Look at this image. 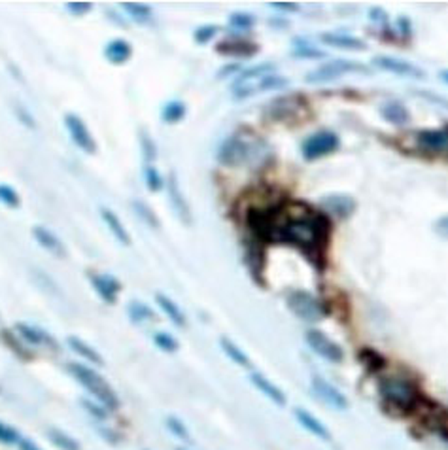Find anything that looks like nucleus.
<instances>
[{"instance_id": "f257e3e1", "label": "nucleus", "mask_w": 448, "mask_h": 450, "mask_svg": "<svg viewBox=\"0 0 448 450\" xmlns=\"http://www.w3.org/2000/svg\"><path fill=\"white\" fill-rule=\"evenodd\" d=\"M263 224H252L263 238L297 246L308 256H322L329 238V221L316 210L290 204L263 216Z\"/></svg>"}, {"instance_id": "f03ea898", "label": "nucleus", "mask_w": 448, "mask_h": 450, "mask_svg": "<svg viewBox=\"0 0 448 450\" xmlns=\"http://www.w3.org/2000/svg\"><path fill=\"white\" fill-rule=\"evenodd\" d=\"M67 369L68 373H70V375H72V377L76 378V380H78V383L82 384V386H84V388L87 390L104 409H106V411H118V394H116L112 386L102 378V375L93 371L91 367L82 366V363H68Z\"/></svg>"}, {"instance_id": "7ed1b4c3", "label": "nucleus", "mask_w": 448, "mask_h": 450, "mask_svg": "<svg viewBox=\"0 0 448 450\" xmlns=\"http://www.w3.org/2000/svg\"><path fill=\"white\" fill-rule=\"evenodd\" d=\"M263 146H259L256 138L252 136L235 133V135L227 136L218 150L219 163L225 167H239V165L246 163L248 159L253 158Z\"/></svg>"}, {"instance_id": "20e7f679", "label": "nucleus", "mask_w": 448, "mask_h": 450, "mask_svg": "<svg viewBox=\"0 0 448 450\" xmlns=\"http://www.w3.org/2000/svg\"><path fill=\"white\" fill-rule=\"evenodd\" d=\"M378 390H381L382 400L392 403L398 409H413L418 403V388L409 378L390 375V377L381 378Z\"/></svg>"}, {"instance_id": "39448f33", "label": "nucleus", "mask_w": 448, "mask_h": 450, "mask_svg": "<svg viewBox=\"0 0 448 450\" xmlns=\"http://www.w3.org/2000/svg\"><path fill=\"white\" fill-rule=\"evenodd\" d=\"M369 72V67H365L364 62L350 61V59H333V61H325L322 67L314 68L305 76L307 84H329L333 79H339L348 74Z\"/></svg>"}, {"instance_id": "423d86ee", "label": "nucleus", "mask_w": 448, "mask_h": 450, "mask_svg": "<svg viewBox=\"0 0 448 450\" xmlns=\"http://www.w3.org/2000/svg\"><path fill=\"white\" fill-rule=\"evenodd\" d=\"M288 309L292 310L297 318L310 322V324L324 320L327 316L324 303L316 295L305 292V290H297V292H292L288 295Z\"/></svg>"}, {"instance_id": "0eeeda50", "label": "nucleus", "mask_w": 448, "mask_h": 450, "mask_svg": "<svg viewBox=\"0 0 448 450\" xmlns=\"http://www.w3.org/2000/svg\"><path fill=\"white\" fill-rule=\"evenodd\" d=\"M276 72V62L265 61L258 62L253 67L242 70V72L236 74L235 82L231 85V95L235 97L236 101H242V99H248V91L252 89L253 85L258 84L259 79H263L265 76Z\"/></svg>"}, {"instance_id": "6e6552de", "label": "nucleus", "mask_w": 448, "mask_h": 450, "mask_svg": "<svg viewBox=\"0 0 448 450\" xmlns=\"http://www.w3.org/2000/svg\"><path fill=\"white\" fill-rule=\"evenodd\" d=\"M339 146H341V141H339L337 133H333V131H318V133H314L308 138H305V142L301 144V155L307 161H314V159L325 158V155L337 152Z\"/></svg>"}, {"instance_id": "1a4fd4ad", "label": "nucleus", "mask_w": 448, "mask_h": 450, "mask_svg": "<svg viewBox=\"0 0 448 450\" xmlns=\"http://www.w3.org/2000/svg\"><path fill=\"white\" fill-rule=\"evenodd\" d=\"M305 341L310 349L319 356V358H324V360L331 361V363H341L344 360V352L339 344L329 339L325 335L324 331H319V329H308L305 333Z\"/></svg>"}, {"instance_id": "9d476101", "label": "nucleus", "mask_w": 448, "mask_h": 450, "mask_svg": "<svg viewBox=\"0 0 448 450\" xmlns=\"http://www.w3.org/2000/svg\"><path fill=\"white\" fill-rule=\"evenodd\" d=\"M65 127H67L68 136H70V141L76 144V148H80V150L85 153L97 152L95 138H93L89 127L85 125V121L80 118L78 114H65Z\"/></svg>"}, {"instance_id": "9b49d317", "label": "nucleus", "mask_w": 448, "mask_h": 450, "mask_svg": "<svg viewBox=\"0 0 448 450\" xmlns=\"http://www.w3.org/2000/svg\"><path fill=\"white\" fill-rule=\"evenodd\" d=\"M373 67L381 68V70H386V72L395 74V76H401V78H410V79L426 78V72H424L420 67H416V65H413V62L403 61V59H398V57H392V55L373 57Z\"/></svg>"}, {"instance_id": "f8f14e48", "label": "nucleus", "mask_w": 448, "mask_h": 450, "mask_svg": "<svg viewBox=\"0 0 448 450\" xmlns=\"http://www.w3.org/2000/svg\"><path fill=\"white\" fill-rule=\"evenodd\" d=\"M165 187H167L168 203H170V207H173V212L176 214V218H178V220L184 225H191L193 216H191L190 203H187V199H185L182 187H180L176 172H170V175H168L167 182H165Z\"/></svg>"}, {"instance_id": "ddd939ff", "label": "nucleus", "mask_w": 448, "mask_h": 450, "mask_svg": "<svg viewBox=\"0 0 448 450\" xmlns=\"http://www.w3.org/2000/svg\"><path fill=\"white\" fill-rule=\"evenodd\" d=\"M310 384H312L314 394L318 395L319 400L324 401V403H327L329 407L337 409V411H346L348 407H350L346 395L342 394L339 388H335L329 380H325V378L314 375Z\"/></svg>"}, {"instance_id": "4468645a", "label": "nucleus", "mask_w": 448, "mask_h": 450, "mask_svg": "<svg viewBox=\"0 0 448 450\" xmlns=\"http://www.w3.org/2000/svg\"><path fill=\"white\" fill-rule=\"evenodd\" d=\"M416 144H418L422 152L448 155V127L418 131L416 133Z\"/></svg>"}, {"instance_id": "2eb2a0df", "label": "nucleus", "mask_w": 448, "mask_h": 450, "mask_svg": "<svg viewBox=\"0 0 448 450\" xmlns=\"http://www.w3.org/2000/svg\"><path fill=\"white\" fill-rule=\"evenodd\" d=\"M16 331L17 335L25 341L27 344H33V346H45V349H51V350H59V343H57V339L48 333L45 329L38 326H31V324H25V322H17L16 324Z\"/></svg>"}, {"instance_id": "dca6fc26", "label": "nucleus", "mask_w": 448, "mask_h": 450, "mask_svg": "<svg viewBox=\"0 0 448 450\" xmlns=\"http://www.w3.org/2000/svg\"><path fill=\"white\" fill-rule=\"evenodd\" d=\"M91 286L99 293V297L104 301V303L114 304L116 299H118V293L121 290V282L112 275H102V273H89L87 275Z\"/></svg>"}, {"instance_id": "f3484780", "label": "nucleus", "mask_w": 448, "mask_h": 450, "mask_svg": "<svg viewBox=\"0 0 448 450\" xmlns=\"http://www.w3.org/2000/svg\"><path fill=\"white\" fill-rule=\"evenodd\" d=\"M319 207L324 212H329V214L341 218V220H346L354 214L356 210V201H354L350 195H342V193H333V195H327L319 201Z\"/></svg>"}, {"instance_id": "a211bd4d", "label": "nucleus", "mask_w": 448, "mask_h": 450, "mask_svg": "<svg viewBox=\"0 0 448 450\" xmlns=\"http://www.w3.org/2000/svg\"><path fill=\"white\" fill-rule=\"evenodd\" d=\"M33 236L40 246L44 248V250H48L50 253H53V256H57V258H65V256H67V246L62 244L61 238H59L53 231L44 227V225H34Z\"/></svg>"}, {"instance_id": "6ab92c4d", "label": "nucleus", "mask_w": 448, "mask_h": 450, "mask_svg": "<svg viewBox=\"0 0 448 450\" xmlns=\"http://www.w3.org/2000/svg\"><path fill=\"white\" fill-rule=\"evenodd\" d=\"M250 380H252L253 386H256V388H258L259 392L267 397V400L273 401L275 405L284 407L288 403L286 394H284V392H282V390L273 383V380H269V378L265 377V375H261V373L258 371H252L250 373Z\"/></svg>"}, {"instance_id": "aec40b11", "label": "nucleus", "mask_w": 448, "mask_h": 450, "mask_svg": "<svg viewBox=\"0 0 448 450\" xmlns=\"http://www.w3.org/2000/svg\"><path fill=\"white\" fill-rule=\"evenodd\" d=\"M293 415H295V420L301 424L302 428L307 429L308 434L314 435V437H318V439L322 441H331V432L327 429V426H324L322 420H318V418L314 417L312 412H308L305 411V409H301V407H297V409L293 411Z\"/></svg>"}, {"instance_id": "412c9836", "label": "nucleus", "mask_w": 448, "mask_h": 450, "mask_svg": "<svg viewBox=\"0 0 448 450\" xmlns=\"http://www.w3.org/2000/svg\"><path fill=\"white\" fill-rule=\"evenodd\" d=\"M319 40H322L324 44L331 45V48H337V50H348V51L367 50V44H365L364 40L356 38V36H350V34L322 33L319 34Z\"/></svg>"}, {"instance_id": "4be33fe9", "label": "nucleus", "mask_w": 448, "mask_h": 450, "mask_svg": "<svg viewBox=\"0 0 448 450\" xmlns=\"http://www.w3.org/2000/svg\"><path fill=\"white\" fill-rule=\"evenodd\" d=\"M382 118L386 119L388 124L395 125V127H405L410 124V112L409 108L405 106L403 102L399 101H388L381 106Z\"/></svg>"}, {"instance_id": "5701e85b", "label": "nucleus", "mask_w": 448, "mask_h": 450, "mask_svg": "<svg viewBox=\"0 0 448 450\" xmlns=\"http://www.w3.org/2000/svg\"><path fill=\"white\" fill-rule=\"evenodd\" d=\"M133 55V45L124 38H114L104 45V57L112 65H124Z\"/></svg>"}, {"instance_id": "b1692460", "label": "nucleus", "mask_w": 448, "mask_h": 450, "mask_svg": "<svg viewBox=\"0 0 448 450\" xmlns=\"http://www.w3.org/2000/svg\"><path fill=\"white\" fill-rule=\"evenodd\" d=\"M101 218H102V221L106 224L108 229H110V233L114 235V238H116L118 242H121L124 246H129L131 235H129V231H127V227H125V225L121 224V220H119V216L116 214L114 210L106 209V207H102Z\"/></svg>"}, {"instance_id": "393cba45", "label": "nucleus", "mask_w": 448, "mask_h": 450, "mask_svg": "<svg viewBox=\"0 0 448 450\" xmlns=\"http://www.w3.org/2000/svg\"><path fill=\"white\" fill-rule=\"evenodd\" d=\"M67 344H68V349L72 350L76 356H80V358H84V360L91 361V363H95V366H104L102 356L99 354V352H97L89 343H85L84 339L70 335V337H67Z\"/></svg>"}, {"instance_id": "a878e982", "label": "nucleus", "mask_w": 448, "mask_h": 450, "mask_svg": "<svg viewBox=\"0 0 448 450\" xmlns=\"http://www.w3.org/2000/svg\"><path fill=\"white\" fill-rule=\"evenodd\" d=\"M155 301L157 304H159V309L167 314V318L173 322L174 326L185 327L187 320H185L184 310L180 309L178 304L174 303V299H170L168 295H165V293H155Z\"/></svg>"}, {"instance_id": "bb28decb", "label": "nucleus", "mask_w": 448, "mask_h": 450, "mask_svg": "<svg viewBox=\"0 0 448 450\" xmlns=\"http://www.w3.org/2000/svg\"><path fill=\"white\" fill-rule=\"evenodd\" d=\"M216 50L219 53H227V55L250 57L253 53H258V45H253L252 42H244V40H225V42L218 44Z\"/></svg>"}, {"instance_id": "cd10ccee", "label": "nucleus", "mask_w": 448, "mask_h": 450, "mask_svg": "<svg viewBox=\"0 0 448 450\" xmlns=\"http://www.w3.org/2000/svg\"><path fill=\"white\" fill-rule=\"evenodd\" d=\"M290 85V79L286 76H282V74H269V76H265L263 79H259L258 84L253 85L252 89L248 91V97H253L258 95V93H265V91H275V89H284Z\"/></svg>"}, {"instance_id": "c85d7f7f", "label": "nucleus", "mask_w": 448, "mask_h": 450, "mask_svg": "<svg viewBox=\"0 0 448 450\" xmlns=\"http://www.w3.org/2000/svg\"><path fill=\"white\" fill-rule=\"evenodd\" d=\"M219 346H222V350L225 352V356H227L231 361H235L236 366L246 367V369L252 367V361H250V358L246 356V352H244L239 344L233 343L229 337L219 339Z\"/></svg>"}, {"instance_id": "c756f323", "label": "nucleus", "mask_w": 448, "mask_h": 450, "mask_svg": "<svg viewBox=\"0 0 448 450\" xmlns=\"http://www.w3.org/2000/svg\"><path fill=\"white\" fill-rule=\"evenodd\" d=\"M299 102L295 99H290V97H284V99H276V101L271 102L269 112L273 114V118L276 119H286L297 116Z\"/></svg>"}, {"instance_id": "7c9ffc66", "label": "nucleus", "mask_w": 448, "mask_h": 450, "mask_svg": "<svg viewBox=\"0 0 448 450\" xmlns=\"http://www.w3.org/2000/svg\"><path fill=\"white\" fill-rule=\"evenodd\" d=\"M127 314H129V318L135 324H146V322L155 320V312L146 303L138 301V299H135V301H131L127 304Z\"/></svg>"}, {"instance_id": "2f4dec72", "label": "nucleus", "mask_w": 448, "mask_h": 450, "mask_svg": "<svg viewBox=\"0 0 448 450\" xmlns=\"http://www.w3.org/2000/svg\"><path fill=\"white\" fill-rule=\"evenodd\" d=\"M185 112H187V108H185L184 102L182 101H168L167 104L161 108V119L168 125L180 124V121L185 118Z\"/></svg>"}, {"instance_id": "473e14b6", "label": "nucleus", "mask_w": 448, "mask_h": 450, "mask_svg": "<svg viewBox=\"0 0 448 450\" xmlns=\"http://www.w3.org/2000/svg\"><path fill=\"white\" fill-rule=\"evenodd\" d=\"M121 10L125 11V16H129L136 23H148L153 16L150 6L142 2H121Z\"/></svg>"}, {"instance_id": "72a5a7b5", "label": "nucleus", "mask_w": 448, "mask_h": 450, "mask_svg": "<svg viewBox=\"0 0 448 450\" xmlns=\"http://www.w3.org/2000/svg\"><path fill=\"white\" fill-rule=\"evenodd\" d=\"M48 437L55 446H59L61 450H80V443L74 439L72 435H68L67 432H62L59 428H48Z\"/></svg>"}, {"instance_id": "f704fd0d", "label": "nucleus", "mask_w": 448, "mask_h": 450, "mask_svg": "<svg viewBox=\"0 0 448 450\" xmlns=\"http://www.w3.org/2000/svg\"><path fill=\"white\" fill-rule=\"evenodd\" d=\"M292 55L297 57V59H324V57H327V53L318 50V48H314V45H310L302 38H295L293 40Z\"/></svg>"}, {"instance_id": "c9c22d12", "label": "nucleus", "mask_w": 448, "mask_h": 450, "mask_svg": "<svg viewBox=\"0 0 448 450\" xmlns=\"http://www.w3.org/2000/svg\"><path fill=\"white\" fill-rule=\"evenodd\" d=\"M131 207L135 210V214L138 216L148 227H151V229H159V218H157V214L153 212V209H151L150 204L141 201V199H133Z\"/></svg>"}, {"instance_id": "e433bc0d", "label": "nucleus", "mask_w": 448, "mask_h": 450, "mask_svg": "<svg viewBox=\"0 0 448 450\" xmlns=\"http://www.w3.org/2000/svg\"><path fill=\"white\" fill-rule=\"evenodd\" d=\"M138 142H141L142 158H144L146 165H153V161L157 159L155 141L151 138L150 133H148L146 129H141V133H138Z\"/></svg>"}, {"instance_id": "4c0bfd02", "label": "nucleus", "mask_w": 448, "mask_h": 450, "mask_svg": "<svg viewBox=\"0 0 448 450\" xmlns=\"http://www.w3.org/2000/svg\"><path fill=\"white\" fill-rule=\"evenodd\" d=\"M144 184L150 192H159L165 187V180L155 165H144Z\"/></svg>"}, {"instance_id": "58836bf2", "label": "nucleus", "mask_w": 448, "mask_h": 450, "mask_svg": "<svg viewBox=\"0 0 448 450\" xmlns=\"http://www.w3.org/2000/svg\"><path fill=\"white\" fill-rule=\"evenodd\" d=\"M229 25L235 31H250L256 25V17L248 11H235L229 16Z\"/></svg>"}, {"instance_id": "ea45409f", "label": "nucleus", "mask_w": 448, "mask_h": 450, "mask_svg": "<svg viewBox=\"0 0 448 450\" xmlns=\"http://www.w3.org/2000/svg\"><path fill=\"white\" fill-rule=\"evenodd\" d=\"M153 343H155L157 349L163 350V352H167V354H173V352L178 350V341L167 331H157L155 335H153Z\"/></svg>"}, {"instance_id": "a19ab883", "label": "nucleus", "mask_w": 448, "mask_h": 450, "mask_svg": "<svg viewBox=\"0 0 448 450\" xmlns=\"http://www.w3.org/2000/svg\"><path fill=\"white\" fill-rule=\"evenodd\" d=\"M165 424H167V428H168V432H170V434L176 435L178 439L187 441V443H190V441H191L190 429L185 428V424L182 422L180 418H176V417H167V418H165Z\"/></svg>"}, {"instance_id": "79ce46f5", "label": "nucleus", "mask_w": 448, "mask_h": 450, "mask_svg": "<svg viewBox=\"0 0 448 450\" xmlns=\"http://www.w3.org/2000/svg\"><path fill=\"white\" fill-rule=\"evenodd\" d=\"M0 203L8 209H17L21 204V199L13 187L8 186V184H0Z\"/></svg>"}, {"instance_id": "37998d69", "label": "nucleus", "mask_w": 448, "mask_h": 450, "mask_svg": "<svg viewBox=\"0 0 448 450\" xmlns=\"http://www.w3.org/2000/svg\"><path fill=\"white\" fill-rule=\"evenodd\" d=\"M33 276H34V280L38 282L40 286L44 287L45 292L51 293V295H59V287H57V284L53 280H51V276L50 275H45V273H42V270L38 269V267H34L33 269Z\"/></svg>"}, {"instance_id": "c03bdc74", "label": "nucleus", "mask_w": 448, "mask_h": 450, "mask_svg": "<svg viewBox=\"0 0 448 450\" xmlns=\"http://www.w3.org/2000/svg\"><path fill=\"white\" fill-rule=\"evenodd\" d=\"M218 31H219L218 25H201V27L195 28L193 38H195L197 44H208V42L218 34Z\"/></svg>"}, {"instance_id": "a18cd8bd", "label": "nucleus", "mask_w": 448, "mask_h": 450, "mask_svg": "<svg viewBox=\"0 0 448 450\" xmlns=\"http://www.w3.org/2000/svg\"><path fill=\"white\" fill-rule=\"evenodd\" d=\"M19 441H21V434L17 429L0 422V443H4V445H17Z\"/></svg>"}, {"instance_id": "49530a36", "label": "nucleus", "mask_w": 448, "mask_h": 450, "mask_svg": "<svg viewBox=\"0 0 448 450\" xmlns=\"http://www.w3.org/2000/svg\"><path fill=\"white\" fill-rule=\"evenodd\" d=\"M80 403H82V407H84L85 411L89 412L93 418H97V420H106L108 411L101 405V403H95V401L91 400H82Z\"/></svg>"}, {"instance_id": "de8ad7c7", "label": "nucleus", "mask_w": 448, "mask_h": 450, "mask_svg": "<svg viewBox=\"0 0 448 450\" xmlns=\"http://www.w3.org/2000/svg\"><path fill=\"white\" fill-rule=\"evenodd\" d=\"M67 10L72 13V16H85L93 10V4L91 2H85V0H76V2H68Z\"/></svg>"}, {"instance_id": "09e8293b", "label": "nucleus", "mask_w": 448, "mask_h": 450, "mask_svg": "<svg viewBox=\"0 0 448 450\" xmlns=\"http://www.w3.org/2000/svg\"><path fill=\"white\" fill-rule=\"evenodd\" d=\"M13 110H16L17 119H19V121H21V124L25 125V127H28V129H36V121H34L33 114L28 112L27 108L19 106V104H17V106L13 108Z\"/></svg>"}, {"instance_id": "8fccbe9b", "label": "nucleus", "mask_w": 448, "mask_h": 450, "mask_svg": "<svg viewBox=\"0 0 448 450\" xmlns=\"http://www.w3.org/2000/svg\"><path fill=\"white\" fill-rule=\"evenodd\" d=\"M418 97H424L427 101H433V104H439L441 108H448V99L437 95V93H430V91H415Z\"/></svg>"}, {"instance_id": "3c124183", "label": "nucleus", "mask_w": 448, "mask_h": 450, "mask_svg": "<svg viewBox=\"0 0 448 450\" xmlns=\"http://www.w3.org/2000/svg\"><path fill=\"white\" fill-rule=\"evenodd\" d=\"M398 31L401 33V36H410L413 34V23H410L409 17H398Z\"/></svg>"}, {"instance_id": "603ef678", "label": "nucleus", "mask_w": 448, "mask_h": 450, "mask_svg": "<svg viewBox=\"0 0 448 450\" xmlns=\"http://www.w3.org/2000/svg\"><path fill=\"white\" fill-rule=\"evenodd\" d=\"M271 8H275V10H280L284 11V13H293V11H297L299 10V6L297 4H293V2H271Z\"/></svg>"}, {"instance_id": "864d4df0", "label": "nucleus", "mask_w": 448, "mask_h": 450, "mask_svg": "<svg viewBox=\"0 0 448 450\" xmlns=\"http://www.w3.org/2000/svg\"><path fill=\"white\" fill-rule=\"evenodd\" d=\"M435 233L443 238H448V214L441 216L437 221H435Z\"/></svg>"}, {"instance_id": "5fc2aeb1", "label": "nucleus", "mask_w": 448, "mask_h": 450, "mask_svg": "<svg viewBox=\"0 0 448 450\" xmlns=\"http://www.w3.org/2000/svg\"><path fill=\"white\" fill-rule=\"evenodd\" d=\"M239 70H241L239 62H229V65H225V67L219 68L218 78H227V76H233V74H236Z\"/></svg>"}, {"instance_id": "6e6d98bb", "label": "nucleus", "mask_w": 448, "mask_h": 450, "mask_svg": "<svg viewBox=\"0 0 448 450\" xmlns=\"http://www.w3.org/2000/svg\"><path fill=\"white\" fill-rule=\"evenodd\" d=\"M17 446H19V450H42L38 445H36V443H34V441L23 439V437H21V441L17 443Z\"/></svg>"}, {"instance_id": "4d7b16f0", "label": "nucleus", "mask_w": 448, "mask_h": 450, "mask_svg": "<svg viewBox=\"0 0 448 450\" xmlns=\"http://www.w3.org/2000/svg\"><path fill=\"white\" fill-rule=\"evenodd\" d=\"M369 17L371 19H375V21H378V19H381V21H386L388 19L386 11L381 10V8H373V10L369 11Z\"/></svg>"}, {"instance_id": "13d9d810", "label": "nucleus", "mask_w": 448, "mask_h": 450, "mask_svg": "<svg viewBox=\"0 0 448 450\" xmlns=\"http://www.w3.org/2000/svg\"><path fill=\"white\" fill-rule=\"evenodd\" d=\"M271 25H278L276 28H286L288 23L284 19H271Z\"/></svg>"}, {"instance_id": "bf43d9fd", "label": "nucleus", "mask_w": 448, "mask_h": 450, "mask_svg": "<svg viewBox=\"0 0 448 450\" xmlns=\"http://www.w3.org/2000/svg\"><path fill=\"white\" fill-rule=\"evenodd\" d=\"M439 79L444 82V84H448V68L447 70H441V72H439Z\"/></svg>"}, {"instance_id": "052dcab7", "label": "nucleus", "mask_w": 448, "mask_h": 450, "mask_svg": "<svg viewBox=\"0 0 448 450\" xmlns=\"http://www.w3.org/2000/svg\"><path fill=\"white\" fill-rule=\"evenodd\" d=\"M178 450H185V449H178Z\"/></svg>"}]
</instances>
